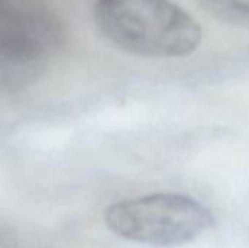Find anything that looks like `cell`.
Wrapping results in <instances>:
<instances>
[{
	"label": "cell",
	"mask_w": 249,
	"mask_h": 248,
	"mask_svg": "<svg viewBox=\"0 0 249 248\" xmlns=\"http://www.w3.org/2000/svg\"><path fill=\"white\" fill-rule=\"evenodd\" d=\"M93 18L107 41L139 57H185L203 38L200 23L171 0H96Z\"/></svg>",
	"instance_id": "obj_1"
},
{
	"label": "cell",
	"mask_w": 249,
	"mask_h": 248,
	"mask_svg": "<svg viewBox=\"0 0 249 248\" xmlns=\"http://www.w3.org/2000/svg\"><path fill=\"white\" fill-rule=\"evenodd\" d=\"M64 41L57 13L42 0L0 3V85L16 92L48 67Z\"/></svg>",
	"instance_id": "obj_2"
},
{
	"label": "cell",
	"mask_w": 249,
	"mask_h": 248,
	"mask_svg": "<svg viewBox=\"0 0 249 248\" xmlns=\"http://www.w3.org/2000/svg\"><path fill=\"white\" fill-rule=\"evenodd\" d=\"M105 224L115 235L153 247L188 244L214 227L213 213L179 193H153L112 203Z\"/></svg>",
	"instance_id": "obj_3"
},
{
	"label": "cell",
	"mask_w": 249,
	"mask_h": 248,
	"mask_svg": "<svg viewBox=\"0 0 249 248\" xmlns=\"http://www.w3.org/2000/svg\"><path fill=\"white\" fill-rule=\"evenodd\" d=\"M200 3L223 22L249 25V0H200Z\"/></svg>",
	"instance_id": "obj_4"
}]
</instances>
